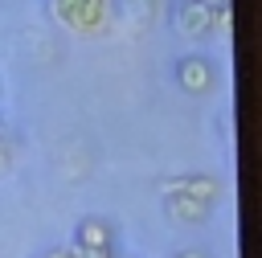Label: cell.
<instances>
[{
	"label": "cell",
	"instance_id": "cell-1",
	"mask_svg": "<svg viewBox=\"0 0 262 258\" xmlns=\"http://www.w3.org/2000/svg\"><path fill=\"white\" fill-rule=\"evenodd\" d=\"M168 20L176 37L184 41H209V37H229L233 33V4H205V0H172Z\"/></svg>",
	"mask_w": 262,
	"mask_h": 258
},
{
	"label": "cell",
	"instance_id": "cell-2",
	"mask_svg": "<svg viewBox=\"0 0 262 258\" xmlns=\"http://www.w3.org/2000/svg\"><path fill=\"white\" fill-rule=\"evenodd\" d=\"M49 16L78 37H98L111 25L115 8L111 0H49Z\"/></svg>",
	"mask_w": 262,
	"mask_h": 258
},
{
	"label": "cell",
	"instance_id": "cell-3",
	"mask_svg": "<svg viewBox=\"0 0 262 258\" xmlns=\"http://www.w3.org/2000/svg\"><path fill=\"white\" fill-rule=\"evenodd\" d=\"M172 82H176V90L188 94V98H209V94L221 86V66H217V57L192 49V53H180V57L172 61Z\"/></svg>",
	"mask_w": 262,
	"mask_h": 258
},
{
	"label": "cell",
	"instance_id": "cell-4",
	"mask_svg": "<svg viewBox=\"0 0 262 258\" xmlns=\"http://www.w3.org/2000/svg\"><path fill=\"white\" fill-rule=\"evenodd\" d=\"M164 192L192 197V201H201V205L217 209V201H221V180H217V176H209V172H180V176H168V180L160 184V197H164Z\"/></svg>",
	"mask_w": 262,
	"mask_h": 258
},
{
	"label": "cell",
	"instance_id": "cell-5",
	"mask_svg": "<svg viewBox=\"0 0 262 258\" xmlns=\"http://www.w3.org/2000/svg\"><path fill=\"white\" fill-rule=\"evenodd\" d=\"M115 221L111 217H102V213H86L78 225H74V242L70 246H78V250H115Z\"/></svg>",
	"mask_w": 262,
	"mask_h": 258
},
{
	"label": "cell",
	"instance_id": "cell-6",
	"mask_svg": "<svg viewBox=\"0 0 262 258\" xmlns=\"http://www.w3.org/2000/svg\"><path fill=\"white\" fill-rule=\"evenodd\" d=\"M164 213H168V221H176V225H205L213 209H209V205H201V201H192V197L164 192Z\"/></svg>",
	"mask_w": 262,
	"mask_h": 258
},
{
	"label": "cell",
	"instance_id": "cell-7",
	"mask_svg": "<svg viewBox=\"0 0 262 258\" xmlns=\"http://www.w3.org/2000/svg\"><path fill=\"white\" fill-rule=\"evenodd\" d=\"M168 258H213V254L201 250V246H184V250H176V254H168Z\"/></svg>",
	"mask_w": 262,
	"mask_h": 258
},
{
	"label": "cell",
	"instance_id": "cell-8",
	"mask_svg": "<svg viewBox=\"0 0 262 258\" xmlns=\"http://www.w3.org/2000/svg\"><path fill=\"white\" fill-rule=\"evenodd\" d=\"M37 258H74V246H49V250H41Z\"/></svg>",
	"mask_w": 262,
	"mask_h": 258
},
{
	"label": "cell",
	"instance_id": "cell-9",
	"mask_svg": "<svg viewBox=\"0 0 262 258\" xmlns=\"http://www.w3.org/2000/svg\"><path fill=\"white\" fill-rule=\"evenodd\" d=\"M74 258H115V250H78L74 246Z\"/></svg>",
	"mask_w": 262,
	"mask_h": 258
},
{
	"label": "cell",
	"instance_id": "cell-10",
	"mask_svg": "<svg viewBox=\"0 0 262 258\" xmlns=\"http://www.w3.org/2000/svg\"><path fill=\"white\" fill-rule=\"evenodd\" d=\"M8 160H12V147L0 139V168H8Z\"/></svg>",
	"mask_w": 262,
	"mask_h": 258
},
{
	"label": "cell",
	"instance_id": "cell-11",
	"mask_svg": "<svg viewBox=\"0 0 262 258\" xmlns=\"http://www.w3.org/2000/svg\"><path fill=\"white\" fill-rule=\"evenodd\" d=\"M205 4H213V8H221V4H233V0H205Z\"/></svg>",
	"mask_w": 262,
	"mask_h": 258
}]
</instances>
